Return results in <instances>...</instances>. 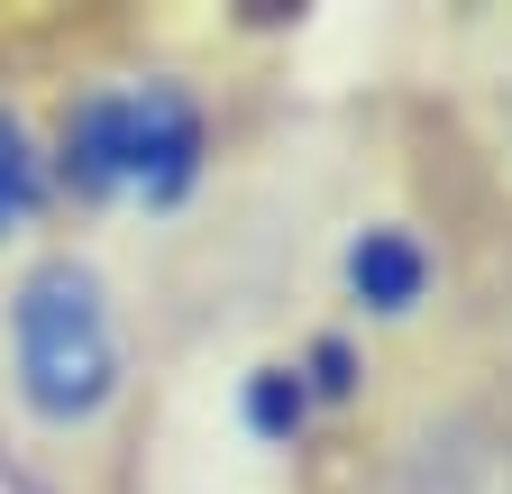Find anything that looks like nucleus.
<instances>
[{
  "mask_svg": "<svg viewBox=\"0 0 512 494\" xmlns=\"http://www.w3.org/2000/svg\"><path fill=\"white\" fill-rule=\"evenodd\" d=\"M55 193L110 229H192L229 174V101L183 55H101L46 110Z\"/></svg>",
  "mask_w": 512,
  "mask_h": 494,
  "instance_id": "f257e3e1",
  "label": "nucleus"
},
{
  "mask_svg": "<svg viewBox=\"0 0 512 494\" xmlns=\"http://www.w3.org/2000/svg\"><path fill=\"white\" fill-rule=\"evenodd\" d=\"M485 165H494V202H503V220H512V65H503L494 110H485Z\"/></svg>",
  "mask_w": 512,
  "mask_h": 494,
  "instance_id": "39448f33",
  "label": "nucleus"
},
{
  "mask_svg": "<svg viewBox=\"0 0 512 494\" xmlns=\"http://www.w3.org/2000/svg\"><path fill=\"white\" fill-rule=\"evenodd\" d=\"M64 193H55V147H46V119L19 101V92H0V257L28 266L46 229H55Z\"/></svg>",
  "mask_w": 512,
  "mask_h": 494,
  "instance_id": "20e7f679",
  "label": "nucleus"
},
{
  "mask_svg": "<svg viewBox=\"0 0 512 494\" xmlns=\"http://www.w3.org/2000/svg\"><path fill=\"white\" fill-rule=\"evenodd\" d=\"M458 293V247L421 202H357L320 238V321L357 330L366 348L421 339Z\"/></svg>",
  "mask_w": 512,
  "mask_h": 494,
  "instance_id": "7ed1b4c3",
  "label": "nucleus"
},
{
  "mask_svg": "<svg viewBox=\"0 0 512 494\" xmlns=\"http://www.w3.org/2000/svg\"><path fill=\"white\" fill-rule=\"evenodd\" d=\"M0 403L46 458H101L147 403L138 293L92 238H46L0 284Z\"/></svg>",
  "mask_w": 512,
  "mask_h": 494,
  "instance_id": "f03ea898",
  "label": "nucleus"
}]
</instances>
